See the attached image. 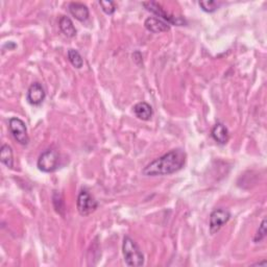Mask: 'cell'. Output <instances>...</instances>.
Masks as SVG:
<instances>
[{
    "mask_svg": "<svg viewBox=\"0 0 267 267\" xmlns=\"http://www.w3.org/2000/svg\"><path fill=\"white\" fill-rule=\"evenodd\" d=\"M266 234H267V232H266V218H264L263 221H262V223H261V225L259 226L258 231H257L256 234H255L254 242H255V243H259V242H261L263 239H265Z\"/></svg>",
    "mask_w": 267,
    "mask_h": 267,
    "instance_id": "obj_17",
    "label": "cell"
},
{
    "mask_svg": "<svg viewBox=\"0 0 267 267\" xmlns=\"http://www.w3.org/2000/svg\"><path fill=\"white\" fill-rule=\"evenodd\" d=\"M122 254L128 266L139 267L144 264V255L139 245L129 236H125L122 242Z\"/></svg>",
    "mask_w": 267,
    "mask_h": 267,
    "instance_id": "obj_2",
    "label": "cell"
},
{
    "mask_svg": "<svg viewBox=\"0 0 267 267\" xmlns=\"http://www.w3.org/2000/svg\"><path fill=\"white\" fill-rule=\"evenodd\" d=\"M186 152L181 148H176L156 158L147 164L142 174L146 177H162L176 174L186 163Z\"/></svg>",
    "mask_w": 267,
    "mask_h": 267,
    "instance_id": "obj_1",
    "label": "cell"
},
{
    "mask_svg": "<svg viewBox=\"0 0 267 267\" xmlns=\"http://www.w3.org/2000/svg\"><path fill=\"white\" fill-rule=\"evenodd\" d=\"M68 60L71 63V65L76 69H81L84 66V60L81 54L75 49L68 50Z\"/></svg>",
    "mask_w": 267,
    "mask_h": 267,
    "instance_id": "obj_15",
    "label": "cell"
},
{
    "mask_svg": "<svg viewBox=\"0 0 267 267\" xmlns=\"http://www.w3.org/2000/svg\"><path fill=\"white\" fill-rule=\"evenodd\" d=\"M144 26L148 31L153 34L166 33V31L170 30V24L156 17H148L144 21Z\"/></svg>",
    "mask_w": 267,
    "mask_h": 267,
    "instance_id": "obj_9",
    "label": "cell"
},
{
    "mask_svg": "<svg viewBox=\"0 0 267 267\" xmlns=\"http://www.w3.org/2000/svg\"><path fill=\"white\" fill-rule=\"evenodd\" d=\"M98 207L97 200L86 189H82L76 199V209L82 216H88Z\"/></svg>",
    "mask_w": 267,
    "mask_h": 267,
    "instance_id": "obj_5",
    "label": "cell"
},
{
    "mask_svg": "<svg viewBox=\"0 0 267 267\" xmlns=\"http://www.w3.org/2000/svg\"><path fill=\"white\" fill-rule=\"evenodd\" d=\"M46 97V92L40 83L31 84L27 90L26 99L31 105H40Z\"/></svg>",
    "mask_w": 267,
    "mask_h": 267,
    "instance_id": "obj_8",
    "label": "cell"
},
{
    "mask_svg": "<svg viewBox=\"0 0 267 267\" xmlns=\"http://www.w3.org/2000/svg\"><path fill=\"white\" fill-rule=\"evenodd\" d=\"M99 6L106 15H113L117 9L114 2H99Z\"/></svg>",
    "mask_w": 267,
    "mask_h": 267,
    "instance_id": "obj_18",
    "label": "cell"
},
{
    "mask_svg": "<svg viewBox=\"0 0 267 267\" xmlns=\"http://www.w3.org/2000/svg\"><path fill=\"white\" fill-rule=\"evenodd\" d=\"M198 6L200 9L206 12V13H214L219 9V7L222 6V3H217L213 2V0H205V2H199Z\"/></svg>",
    "mask_w": 267,
    "mask_h": 267,
    "instance_id": "obj_16",
    "label": "cell"
},
{
    "mask_svg": "<svg viewBox=\"0 0 267 267\" xmlns=\"http://www.w3.org/2000/svg\"><path fill=\"white\" fill-rule=\"evenodd\" d=\"M231 218V213L229 210L224 209V208H218L215 209L211 214H210V219H209V230L211 235L216 234L219 230H221Z\"/></svg>",
    "mask_w": 267,
    "mask_h": 267,
    "instance_id": "obj_7",
    "label": "cell"
},
{
    "mask_svg": "<svg viewBox=\"0 0 267 267\" xmlns=\"http://www.w3.org/2000/svg\"><path fill=\"white\" fill-rule=\"evenodd\" d=\"M60 164V154L55 149H46L43 151L37 162V167L45 174H51L56 171Z\"/></svg>",
    "mask_w": 267,
    "mask_h": 267,
    "instance_id": "obj_4",
    "label": "cell"
},
{
    "mask_svg": "<svg viewBox=\"0 0 267 267\" xmlns=\"http://www.w3.org/2000/svg\"><path fill=\"white\" fill-rule=\"evenodd\" d=\"M0 161L8 168H13L14 166V153L10 145L4 144L0 148Z\"/></svg>",
    "mask_w": 267,
    "mask_h": 267,
    "instance_id": "obj_14",
    "label": "cell"
},
{
    "mask_svg": "<svg viewBox=\"0 0 267 267\" xmlns=\"http://www.w3.org/2000/svg\"><path fill=\"white\" fill-rule=\"evenodd\" d=\"M134 113L136 115V117L140 120H143V121H148L151 119L152 115H153V111H152V108L150 104H148L145 101H141L138 102L137 104L134 105Z\"/></svg>",
    "mask_w": 267,
    "mask_h": 267,
    "instance_id": "obj_12",
    "label": "cell"
},
{
    "mask_svg": "<svg viewBox=\"0 0 267 267\" xmlns=\"http://www.w3.org/2000/svg\"><path fill=\"white\" fill-rule=\"evenodd\" d=\"M59 26L62 33L68 38H74L76 36V28L72 22V20L67 16H62L59 21Z\"/></svg>",
    "mask_w": 267,
    "mask_h": 267,
    "instance_id": "obj_13",
    "label": "cell"
},
{
    "mask_svg": "<svg viewBox=\"0 0 267 267\" xmlns=\"http://www.w3.org/2000/svg\"><path fill=\"white\" fill-rule=\"evenodd\" d=\"M142 6L151 14L155 15L156 18L162 19L163 21L167 22L170 25H178V26H182L186 23V21L181 18V17H177V16L172 15L170 13H168L160 4L155 3V2H148V3H143Z\"/></svg>",
    "mask_w": 267,
    "mask_h": 267,
    "instance_id": "obj_3",
    "label": "cell"
},
{
    "mask_svg": "<svg viewBox=\"0 0 267 267\" xmlns=\"http://www.w3.org/2000/svg\"><path fill=\"white\" fill-rule=\"evenodd\" d=\"M211 136L216 142L221 145L227 144L230 140V132L228 128L221 122H217L214 125L211 131Z\"/></svg>",
    "mask_w": 267,
    "mask_h": 267,
    "instance_id": "obj_10",
    "label": "cell"
},
{
    "mask_svg": "<svg viewBox=\"0 0 267 267\" xmlns=\"http://www.w3.org/2000/svg\"><path fill=\"white\" fill-rule=\"evenodd\" d=\"M9 130L14 139L17 141L19 144L27 145L29 143L26 124L22 119L18 117H12L9 120Z\"/></svg>",
    "mask_w": 267,
    "mask_h": 267,
    "instance_id": "obj_6",
    "label": "cell"
},
{
    "mask_svg": "<svg viewBox=\"0 0 267 267\" xmlns=\"http://www.w3.org/2000/svg\"><path fill=\"white\" fill-rule=\"evenodd\" d=\"M69 12L76 20L81 22H85L86 20H88L90 16L88 7L81 3H71L69 5Z\"/></svg>",
    "mask_w": 267,
    "mask_h": 267,
    "instance_id": "obj_11",
    "label": "cell"
}]
</instances>
